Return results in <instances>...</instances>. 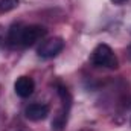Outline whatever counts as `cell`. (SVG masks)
I'll return each mask as SVG.
<instances>
[{"instance_id": "cell-1", "label": "cell", "mask_w": 131, "mask_h": 131, "mask_svg": "<svg viewBox=\"0 0 131 131\" xmlns=\"http://www.w3.org/2000/svg\"><path fill=\"white\" fill-rule=\"evenodd\" d=\"M92 63L96 67H107V69H117V58L113 49L108 44H98L92 52Z\"/></svg>"}, {"instance_id": "cell-2", "label": "cell", "mask_w": 131, "mask_h": 131, "mask_svg": "<svg viewBox=\"0 0 131 131\" xmlns=\"http://www.w3.org/2000/svg\"><path fill=\"white\" fill-rule=\"evenodd\" d=\"M64 49V40L61 37H53V38H49V40H44L41 43V46L38 47V57L40 58H44V60H49V58H53L57 57L61 50Z\"/></svg>"}, {"instance_id": "cell-3", "label": "cell", "mask_w": 131, "mask_h": 131, "mask_svg": "<svg viewBox=\"0 0 131 131\" xmlns=\"http://www.w3.org/2000/svg\"><path fill=\"white\" fill-rule=\"evenodd\" d=\"M47 35V29L44 26H38V25H32V26H26L21 31V38H20V44L25 47L34 46L37 41L43 40Z\"/></svg>"}, {"instance_id": "cell-4", "label": "cell", "mask_w": 131, "mask_h": 131, "mask_svg": "<svg viewBox=\"0 0 131 131\" xmlns=\"http://www.w3.org/2000/svg\"><path fill=\"white\" fill-rule=\"evenodd\" d=\"M14 90L20 98H29L35 90V82L29 76H20L14 84Z\"/></svg>"}, {"instance_id": "cell-5", "label": "cell", "mask_w": 131, "mask_h": 131, "mask_svg": "<svg viewBox=\"0 0 131 131\" xmlns=\"http://www.w3.org/2000/svg\"><path fill=\"white\" fill-rule=\"evenodd\" d=\"M49 111H50V108L46 104H31V105L26 107L25 114H26V117L29 121H35L37 122V121L46 119L47 114H49Z\"/></svg>"}, {"instance_id": "cell-6", "label": "cell", "mask_w": 131, "mask_h": 131, "mask_svg": "<svg viewBox=\"0 0 131 131\" xmlns=\"http://www.w3.org/2000/svg\"><path fill=\"white\" fill-rule=\"evenodd\" d=\"M21 31H23V28L21 26H12L11 29H9V34H8V43H9V46H17V44H20V38H21Z\"/></svg>"}, {"instance_id": "cell-7", "label": "cell", "mask_w": 131, "mask_h": 131, "mask_svg": "<svg viewBox=\"0 0 131 131\" xmlns=\"http://www.w3.org/2000/svg\"><path fill=\"white\" fill-rule=\"evenodd\" d=\"M20 0H0V14L9 12L18 6Z\"/></svg>"}, {"instance_id": "cell-8", "label": "cell", "mask_w": 131, "mask_h": 131, "mask_svg": "<svg viewBox=\"0 0 131 131\" xmlns=\"http://www.w3.org/2000/svg\"><path fill=\"white\" fill-rule=\"evenodd\" d=\"M111 2H113L114 5H122V3H124V2H127V0H111Z\"/></svg>"}]
</instances>
